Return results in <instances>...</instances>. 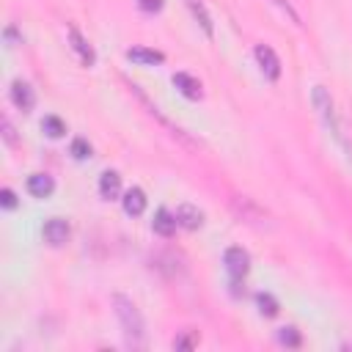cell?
Segmentation results:
<instances>
[{
	"mask_svg": "<svg viewBox=\"0 0 352 352\" xmlns=\"http://www.w3.org/2000/svg\"><path fill=\"white\" fill-rule=\"evenodd\" d=\"M11 102H14L22 113H28V110H33V104H36V94H33V88H30L28 82L16 80V82L11 85Z\"/></svg>",
	"mask_w": 352,
	"mask_h": 352,
	"instance_id": "5b68a950",
	"label": "cell"
},
{
	"mask_svg": "<svg viewBox=\"0 0 352 352\" xmlns=\"http://www.w3.org/2000/svg\"><path fill=\"white\" fill-rule=\"evenodd\" d=\"M126 58L135 60V63H143V66H154V63H162V60H165L162 52L146 50V47H132V50H126Z\"/></svg>",
	"mask_w": 352,
	"mask_h": 352,
	"instance_id": "9a60e30c",
	"label": "cell"
},
{
	"mask_svg": "<svg viewBox=\"0 0 352 352\" xmlns=\"http://www.w3.org/2000/svg\"><path fill=\"white\" fill-rule=\"evenodd\" d=\"M41 129H44L50 138H60V135L66 132V124H63L58 116H44V121H41Z\"/></svg>",
	"mask_w": 352,
	"mask_h": 352,
	"instance_id": "2e32d148",
	"label": "cell"
},
{
	"mask_svg": "<svg viewBox=\"0 0 352 352\" xmlns=\"http://www.w3.org/2000/svg\"><path fill=\"white\" fill-rule=\"evenodd\" d=\"M198 346V330H184L179 338H173V349H192Z\"/></svg>",
	"mask_w": 352,
	"mask_h": 352,
	"instance_id": "e0dca14e",
	"label": "cell"
},
{
	"mask_svg": "<svg viewBox=\"0 0 352 352\" xmlns=\"http://www.w3.org/2000/svg\"><path fill=\"white\" fill-rule=\"evenodd\" d=\"M314 107H316V113H319V118H322V124H324V129L349 151L346 157L352 160V146L346 143V138L341 135V126H338V118H336V107H333V99H330V94H327V88H322V85H316L314 88Z\"/></svg>",
	"mask_w": 352,
	"mask_h": 352,
	"instance_id": "7a4b0ae2",
	"label": "cell"
},
{
	"mask_svg": "<svg viewBox=\"0 0 352 352\" xmlns=\"http://www.w3.org/2000/svg\"><path fill=\"white\" fill-rule=\"evenodd\" d=\"M52 190H55L52 176H47V173H33V176H28V192H30L33 198H47V195H52Z\"/></svg>",
	"mask_w": 352,
	"mask_h": 352,
	"instance_id": "30bf717a",
	"label": "cell"
},
{
	"mask_svg": "<svg viewBox=\"0 0 352 352\" xmlns=\"http://www.w3.org/2000/svg\"><path fill=\"white\" fill-rule=\"evenodd\" d=\"M223 264H226V270H228V275L234 278V280H239V278H245L248 275V270H250V256L242 250V248H228L226 250V256H223Z\"/></svg>",
	"mask_w": 352,
	"mask_h": 352,
	"instance_id": "3957f363",
	"label": "cell"
},
{
	"mask_svg": "<svg viewBox=\"0 0 352 352\" xmlns=\"http://www.w3.org/2000/svg\"><path fill=\"white\" fill-rule=\"evenodd\" d=\"M256 302H258V311H261L264 316H275V314H278V300H275L272 294H258Z\"/></svg>",
	"mask_w": 352,
	"mask_h": 352,
	"instance_id": "ac0fdd59",
	"label": "cell"
},
{
	"mask_svg": "<svg viewBox=\"0 0 352 352\" xmlns=\"http://www.w3.org/2000/svg\"><path fill=\"white\" fill-rule=\"evenodd\" d=\"M176 220H179L182 228L195 231V228L204 226V212H201L198 206H192V204H182V206L176 209Z\"/></svg>",
	"mask_w": 352,
	"mask_h": 352,
	"instance_id": "52a82bcc",
	"label": "cell"
},
{
	"mask_svg": "<svg viewBox=\"0 0 352 352\" xmlns=\"http://www.w3.org/2000/svg\"><path fill=\"white\" fill-rule=\"evenodd\" d=\"M0 204H3L6 209H14V206H16V195H14V190L3 187V190H0Z\"/></svg>",
	"mask_w": 352,
	"mask_h": 352,
	"instance_id": "44dd1931",
	"label": "cell"
},
{
	"mask_svg": "<svg viewBox=\"0 0 352 352\" xmlns=\"http://www.w3.org/2000/svg\"><path fill=\"white\" fill-rule=\"evenodd\" d=\"M184 3H187V8H190L192 19L204 28V33H206V36H214V25H212V16H209V11H206L204 0H184Z\"/></svg>",
	"mask_w": 352,
	"mask_h": 352,
	"instance_id": "5bb4252c",
	"label": "cell"
},
{
	"mask_svg": "<svg viewBox=\"0 0 352 352\" xmlns=\"http://www.w3.org/2000/svg\"><path fill=\"white\" fill-rule=\"evenodd\" d=\"M270 3H272V6H278L283 14H289V16H292V22H300V16H297V11L289 6V0H270Z\"/></svg>",
	"mask_w": 352,
	"mask_h": 352,
	"instance_id": "603a6c76",
	"label": "cell"
},
{
	"mask_svg": "<svg viewBox=\"0 0 352 352\" xmlns=\"http://www.w3.org/2000/svg\"><path fill=\"white\" fill-rule=\"evenodd\" d=\"M3 138L8 140V143H14L16 138H14V126H11V121L8 118H3Z\"/></svg>",
	"mask_w": 352,
	"mask_h": 352,
	"instance_id": "cb8c5ba5",
	"label": "cell"
},
{
	"mask_svg": "<svg viewBox=\"0 0 352 352\" xmlns=\"http://www.w3.org/2000/svg\"><path fill=\"white\" fill-rule=\"evenodd\" d=\"M44 239H47L50 245H63V242L69 239V223L60 220V217L47 220V223H44Z\"/></svg>",
	"mask_w": 352,
	"mask_h": 352,
	"instance_id": "9c48e42d",
	"label": "cell"
},
{
	"mask_svg": "<svg viewBox=\"0 0 352 352\" xmlns=\"http://www.w3.org/2000/svg\"><path fill=\"white\" fill-rule=\"evenodd\" d=\"M69 41H72V50L77 52V58H80V63L82 66H94V60H96V55H94V50H91V44L80 36V30L77 28H69Z\"/></svg>",
	"mask_w": 352,
	"mask_h": 352,
	"instance_id": "8992f818",
	"label": "cell"
},
{
	"mask_svg": "<svg viewBox=\"0 0 352 352\" xmlns=\"http://www.w3.org/2000/svg\"><path fill=\"white\" fill-rule=\"evenodd\" d=\"M118 192H121V176L116 170H104L99 176V195L113 201V198H118Z\"/></svg>",
	"mask_w": 352,
	"mask_h": 352,
	"instance_id": "7c38bea8",
	"label": "cell"
},
{
	"mask_svg": "<svg viewBox=\"0 0 352 352\" xmlns=\"http://www.w3.org/2000/svg\"><path fill=\"white\" fill-rule=\"evenodd\" d=\"M72 154H74L77 160H85V157H91V146H88V140H82V138H74V140H72Z\"/></svg>",
	"mask_w": 352,
	"mask_h": 352,
	"instance_id": "d6986e66",
	"label": "cell"
},
{
	"mask_svg": "<svg viewBox=\"0 0 352 352\" xmlns=\"http://www.w3.org/2000/svg\"><path fill=\"white\" fill-rule=\"evenodd\" d=\"M113 308H116V316L124 327V338L129 346H143L146 344V324H143V316L138 311V305L124 297V294H113Z\"/></svg>",
	"mask_w": 352,
	"mask_h": 352,
	"instance_id": "6da1fadb",
	"label": "cell"
},
{
	"mask_svg": "<svg viewBox=\"0 0 352 352\" xmlns=\"http://www.w3.org/2000/svg\"><path fill=\"white\" fill-rule=\"evenodd\" d=\"M138 6H140V11H146V14H157V11L162 8V0H138Z\"/></svg>",
	"mask_w": 352,
	"mask_h": 352,
	"instance_id": "7402d4cb",
	"label": "cell"
},
{
	"mask_svg": "<svg viewBox=\"0 0 352 352\" xmlns=\"http://www.w3.org/2000/svg\"><path fill=\"white\" fill-rule=\"evenodd\" d=\"M278 338H280V344H286V346H300V341H302L300 333H297L294 327H283Z\"/></svg>",
	"mask_w": 352,
	"mask_h": 352,
	"instance_id": "ffe728a7",
	"label": "cell"
},
{
	"mask_svg": "<svg viewBox=\"0 0 352 352\" xmlns=\"http://www.w3.org/2000/svg\"><path fill=\"white\" fill-rule=\"evenodd\" d=\"M176 226H179V220H176V214H170L168 209H160V212L154 214V220H151V228H154V234H160V236H173Z\"/></svg>",
	"mask_w": 352,
	"mask_h": 352,
	"instance_id": "4fadbf2b",
	"label": "cell"
},
{
	"mask_svg": "<svg viewBox=\"0 0 352 352\" xmlns=\"http://www.w3.org/2000/svg\"><path fill=\"white\" fill-rule=\"evenodd\" d=\"M121 201H124V212H126V214H132V217H140V214L146 212V192H143L140 187L126 190Z\"/></svg>",
	"mask_w": 352,
	"mask_h": 352,
	"instance_id": "8fae6325",
	"label": "cell"
},
{
	"mask_svg": "<svg viewBox=\"0 0 352 352\" xmlns=\"http://www.w3.org/2000/svg\"><path fill=\"white\" fill-rule=\"evenodd\" d=\"M173 85L179 88V94H184L187 99H198L204 91H201V80L187 74V72H176L173 74Z\"/></svg>",
	"mask_w": 352,
	"mask_h": 352,
	"instance_id": "ba28073f",
	"label": "cell"
},
{
	"mask_svg": "<svg viewBox=\"0 0 352 352\" xmlns=\"http://www.w3.org/2000/svg\"><path fill=\"white\" fill-rule=\"evenodd\" d=\"M256 60H258V69L264 72L267 80H278L280 77V60H278V55H275L272 47L258 44L256 47Z\"/></svg>",
	"mask_w": 352,
	"mask_h": 352,
	"instance_id": "277c9868",
	"label": "cell"
}]
</instances>
